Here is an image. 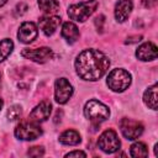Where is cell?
<instances>
[{"mask_svg":"<svg viewBox=\"0 0 158 158\" xmlns=\"http://www.w3.org/2000/svg\"><path fill=\"white\" fill-rule=\"evenodd\" d=\"M109 58L99 49H84L75 59L77 74L84 80H98L109 69Z\"/></svg>","mask_w":158,"mask_h":158,"instance_id":"obj_1","label":"cell"},{"mask_svg":"<svg viewBox=\"0 0 158 158\" xmlns=\"http://www.w3.org/2000/svg\"><path fill=\"white\" fill-rule=\"evenodd\" d=\"M106 84L107 86L116 93H121L123 90H126L130 84H131V74L121 68L117 69H112L106 79Z\"/></svg>","mask_w":158,"mask_h":158,"instance_id":"obj_2","label":"cell"},{"mask_svg":"<svg viewBox=\"0 0 158 158\" xmlns=\"http://www.w3.org/2000/svg\"><path fill=\"white\" fill-rule=\"evenodd\" d=\"M98 5H99V2L96 0H86V1H83L79 4L70 5L68 7V16L74 21L83 22L89 16L93 15V12L96 10Z\"/></svg>","mask_w":158,"mask_h":158,"instance_id":"obj_3","label":"cell"},{"mask_svg":"<svg viewBox=\"0 0 158 158\" xmlns=\"http://www.w3.org/2000/svg\"><path fill=\"white\" fill-rule=\"evenodd\" d=\"M84 115L91 122L99 123L109 118L110 110L106 105H104L98 100H89L84 106Z\"/></svg>","mask_w":158,"mask_h":158,"instance_id":"obj_4","label":"cell"},{"mask_svg":"<svg viewBox=\"0 0 158 158\" xmlns=\"http://www.w3.org/2000/svg\"><path fill=\"white\" fill-rule=\"evenodd\" d=\"M98 146L105 153H114L120 148L121 143L117 137V133L114 130H106L100 135Z\"/></svg>","mask_w":158,"mask_h":158,"instance_id":"obj_5","label":"cell"},{"mask_svg":"<svg viewBox=\"0 0 158 158\" xmlns=\"http://www.w3.org/2000/svg\"><path fill=\"white\" fill-rule=\"evenodd\" d=\"M42 135L41 127L37 122H22L15 128V136L23 141H32Z\"/></svg>","mask_w":158,"mask_h":158,"instance_id":"obj_6","label":"cell"},{"mask_svg":"<svg viewBox=\"0 0 158 158\" xmlns=\"http://www.w3.org/2000/svg\"><path fill=\"white\" fill-rule=\"evenodd\" d=\"M73 95V86L65 78H59L54 84V99L58 104H65Z\"/></svg>","mask_w":158,"mask_h":158,"instance_id":"obj_7","label":"cell"},{"mask_svg":"<svg viewBox=\"0 0 158 158\" xmlns=\"http://www.w3.org/2000/svg\"><path fill=\"white\" fill-rule=\"evenodd\" d=\"M120 128H121L122 135L127 139H136L143 132V125L131 118H122L120 121Z\"/></svg>","mask_w":158,"mask_h":158,"instance_id":"obj_8","label":"cell"},{"mask_svg":"<svg viewBox=\"0 0 158 158\" xmlns=\"http://www.w3.org/2000/svg\"><path fill=\"white\" fill-rule=\"evenodd\" d=\"M21 56L31 59L36 63H46L47 60H49L53 56V52L51 48L48 47H41V48H25L21 52Z\"/></svg>","mask_w":158,"mask_h":158,"instance_id":"obj_9","label":"cell"},{"mask_svg":"<svg viewBox=\"0 0 158 158\" xmlns=\"http://www.w3.org/2000/svg\"><path fill=\"white\" fill-rule=\"evenodd\" d=\"M37 35H38V30L33 22H23L17 32V38L22 43H31L32 41L36 40Z\"/></svg>","mask_w":158,"mask_h":158,"instance_id":"obj_10","label":"cell"},{"mask_svg":"<svg viewBox=\"0 0 158 158\" xmlns=\"http://www.w3.org/2000/svg\"><path fill=\"white\" fill-rule=\"evenodd\" d=\"M51 110H52V105L51 102L48 101H42L40 102L30 114V118L33 121V122H42V121H46L51 114Z\"/></svg>","mask_w":158,"mask_h":158,"instance_id":"obj_11","label":"cell"},{"mask_svg":"<svg viewBox=\"0 0 158 158\" xmlns=\"http://www.w3.org/2000/svg\"><path fill=\"white\" fill-rule=\"evenodd\" d=\"M136 57L139 60H153L157 58V46L152 42L141 44L136 51Z\"/></svg>","mask_w":158,"mask_h":158,"instance_id":"obj_12","label":"cell"},{"mask_svg":"<svg viewBox=\"0 0 158 158\" xmlns=\"http://www.w3.org/2000/svg\"><path fill=\"white\" fill-rule=\"evenodd\" d=\"M59 23H60V17L58 16H44L40 20V27L46 36H52L58 28Z\"/></svg>","mask_w":158,"mask_h":158,"instance_id":"obj_13","label":"cell"},{"mask_svg":"<svg viewBox=\"0 0 158 158\" xmlns=\"http://www.w3.org/2000/svg\"><path fill=\"white\" fill-rule=\"evenodd\" d=\"M133 4L131 0H120L115 6V17L118 22H123L127 20L132 11Z\"/></svg>","mask_w":158,"mask_h":158,"instance_id":"obj_14","label":"cell"},{"mask_svg":"<svg viewBox=\"0 0 158 158\" xmlns=\"http://www.w3.org/2000/svg\"><path fill=\"white\" fill-rule=\"evenodd\" d=\"M62 36L68 43H74L79 38V30L73 22H64L62 26Z\"/></svg>","mask_w":158,"mask_h":158,"instance_id":"obj_15","label":"cell"},{"mask_svg":"<svg viewBox=\"0 0 158 158\" xmlns=\"http://www.w3.org/2000/svg\"><path fill=\"white\" fill-rule=\"evenodd\" d=\"M143 101L149 109L157 110V101H158V99H157V84H153L152 86H149L144 91Z\"/></svg>","mask_w":158,"mask_h":158,"instance_id":"obj_16","label":"cell"},{"mask_svg":"<svg viewBox=\"0 0 158 158\" xmlns=\"http://www.w3.org/2000/svg\"><path fill=\"white\" fill-rule=\"evenodd\" d=\"M59 142L67 146H75L80 142V135L74 130H67L59 136Z\"/></svg>","mask_w":158,"mask_h":158,"instance_id":"obj_17","label":"cell"},{"mask_svg":"<svg viewBox=\"0 0 158 158\" xmlns=\"http://www.w3.org/2000/svg\"><path fill=\"white\" fill-rule=\"evenodd\" d=\"M38 6L46 14H54L59 9V2L57 0H38Z\"/></svg>","mask_w":158,"mask_h":158,"instance_id":"obj_18","label":"cell"},{"mask_svg":"<svg viewBox=\"0 0 158 158\" xmlns=\"http://www.w3.org/2000/svg\"><path fill=\"white\" fill-rule=\"evenodd\" d=\"M130 154L135 158H144L148 156V149L146 147L144 143L142 142H136L131 146V149H130Z\"/></svg>","mask_w":158,"mask_h":158,"instance_id":"obj_19","label":"cell"},{"mask_svg":"<svg viewBox=\"0 0 158 158\" xmlns=\"http://www.w3.org/2000/svg\"><path fill=\"white\" fill-rule=\"evenodd\" d=\"M12 48H14V43L11 40L5 38L0 41V62H2L9 57V54L12 52Z\"/></svg>","mask_w":158,"mask_h":158,"instance_id":"obj_20","label":"cell"},{"mask_svg":"<svg viewBox=\"0 0 158 158\" xmlns=\"http://www.w3.org/2000/svg\"><path fill=\"white\" fill-rule=\"evenodd\" d=\"M21 112H22L21 106H19V105H12V106H10L9 110H7V118H9L10 121H15V120H17V118L21 116Z\"/></svg>","mask_w":158,"mask_h":158,"instance_id":"obj_21","label":"cell"},{"mask_svg":"<svg viewBox=\"0 0 158 158\" xmlns=\"http://www.w3.org/2000/svg\"><path fill=\"white\" fill-rule=\"evenodd\" d=\"M43 153H44V151H43L42 147H32L27 152V154L31 156V157H40V156H43Z\"/></svg>","mask_w":158,"mask_h":158,"instance_id":"obj_22","label":"cell"},{"mask_svg":"<svg viewBox=\"0 0 158 158\" xmlns=\"http://www.w3.org/2000/svg\"><path fill=\"white\" fill-rule=\"evenodd\" d=\"M65 157H86V153L81 152V151H73L65 154Z\"/></svg>","mask_w":158,"mask_h":158,"instance_id":"obj_23","label":"cell"},{"mask_svg":"<svg viewBox=\"0 0 158 158\" xmlns=\"http://www.w3.org/2000/svg\"><path fill=\"white\" fill-rule=\"evenodd\" d=\"M142 38V36H135V37H130V40L126 41V43H132V42H139Z\"/></svg>","mask_w":158,"mask_h":158,"instance_id":"obj_24","label":"cell"},{"mask_svg":"<svg viewBox=\"0 0 158 158\" xmlns=\"http://www.w3.org/2000/svg\"><path fill=\"white\" fill-rule=\"evenodd\" d=\"M6 2H7V0H0V7H1V6H4Z\"/></svg>","mask_w":158,"mask_h":158,"instance_id":"obj_25","label":"cell"},{"mask_svg":"<svg viewBox=\"0 0 158 158\" xmlns=\"http://www.w3.org/2000/svg\"><path fill=\"white\" fill-rule=\"evenodd\" d=\"M1 107H2V100L0 99V110H1Z\"/></svg>","mask_w":158,"mask_h":158,"instance_id":"obj_26","label":"cell"}]
</instances>
